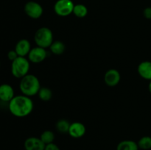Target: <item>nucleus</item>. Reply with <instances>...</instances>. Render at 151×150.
Wrapping results in <instances>:
<instances>
[{
    "mask_svg": "<svg viewBox=\"0 0 151 150\" xmlns=\"http://www.w3.org/2000/svg\"><path fill=\"white\" fill-rule=\"evenodd\" d=\"M44 150H60V149L57 144H54V143H52V144H47V145L45 146Z\"/></svg>",
    "mask_w": 151,
    "mask_h": 150,
    "instance_id": "22",
    "label": "nucleus"
},
{
    "mask_svg": "<svg viewBox=\"0 0 151 150\" xmlns=\"http://www.w3.org/2000/svg\"><path fill=\"white\" fill-rule=\"evenodd\" d=\"M9 110L14 116L23 118L29 116L33 110V101L25 95L15 96L9 102Z\"/></svg>",
    "mask_w": 151,
    "mask_h": 150,
    "instance_id": "1",
    "label": "nucleus"
},
{
    "mask_svg": "<svg viewBox=\"0 0 151 150\" xmlns=\"http://www.w3.org/2000/svg\"><path fill=\"white\" fill-rule=\"evenodd\" d=\"M139 148L142 150H150L151 149V137L143 136L137 142Z\"/></svg>",
    "mask_w": 151,
    "mask_h": 150,
    "instance_id": "20",
    "label": "nucleus"
},
{
    "mask_svg": "<svg viewBox=\"0 0 151 150\" xmlns=\"http://www.w3.org/2000/svg\"><path fill=\"white\" fill-rule=\"evenodd\" d=\"M38 96L40 99L42 101H48L51 100L52 97V91L47 87H42L40 88L38 93Z\"/></svg>",
    "mask_w": 151,
    "mask_h": 150,
    "instance_id": "17",
    "label": "nucleus"
},
{
    "mask_svg": "<svg viewBox=\"0 0 151 150\" xmlns=\"http://www.w3.org/2000/svg\"><path fill=\"white\" fill-rule=\"evenodd\" d=\"M74 7L72 0H58L54 5V10L58 16L66 17L73 13Z\"/></svg>",
    "mask_w": 151,
    "mask_h": 150,
    "instance_id": "5",
    "label": "nucleus"
},
{
    "mask_svg": "<svg viewBox=\"0 0 151 150\" xmlns=\"http://www.w3.org/2000/svg\"><path fill=\"white\" fill-rule=\"evenodd\" d=\"M139 75L147 80H151V61H143L139 64L137 68Z\"/></svg>",
    "mask_w": 151,
    "mask_h": 150,
    "instance_id": "13",
    "label": "nucleus"
},
{
    "mask_svg": "<svg viewBox=\"0 0 151 150\" xmlns=\"http://www.w3.org/2000/svg\"><path fill=\"white\" fill-rule=\"evenodd\" d=\"M40 138L42 141L45 145L49 144H52L54 142L55 140V134L51 130H45L41 134Z\"/></svg>",
    "mask_w": 151,
    "mask_h": 150,
    "instance_id": "19",
    "label": "nucleus"
},
{
    "mask_svg": "<svg viewBox=\"0 0 151 150\" xmlns=\"http://www.w3.org/2000/svg\"><path fill=\"white\" fill-rule=\"evenodd\" d=\"M71 124L66 119H60L56 123V129L60 133H68Z\"/></svg>",
    "mask_w": 151,
    "mask_h": 150,
    "instance_id": "18",
    "label": "nucleus"
},
{
    "mask_svg": "<svg viewBox=\"0 0 151 150\" xmlns=\"http://www.w3.org/2000/svg\"><path fill=\"white\" fill-rule=\"evenodd\" d=\"M31 50V44L27 39L19 40L16 44L15 51L19 57H26L28 55Z\"/></svg>",
    "mask_w": 151,
    "mask_h": 150,
    "instance_id": "12",
    "label": "nucleus"
},
{
    "mask_svg": "<svg viewBox=\"0 0 151 150\" xmlns=\"http://www.w3.org/2000/svg\"><path fill=\"white\" fill-rule=\"evenodd\" d=\"M120 74L116 69H111L106 72L104 75L105 83L109 87H114L120 81Z\"/></svg>",
    "mask_w": 151,
    "mask_h": 150,
    "instance_id": "8",
    "label": "nucleus"
},
{
    "mask_svg": "<svg viewBox=\"0 0 151 150\" xmlns=\"http://www.w3.org/2000/svg\"><path fill=\"white\" fill-rule=\"evenodd\" d=\"M148 90H149V92L151 94V80L149 82V84H148Z\"/></svg>",
    "mask_w": 151,
    "mask_h": 150,
    "instance_id": "24",
    "label": "nucleus"
},
{
    "mask_svg": "<svg viewBox=\"0 0 151 150\" xmlns=\"http://www.w3.org/2000/svg\"><path fill=\"white\" fill-rule=\"evenodd\" d=\"M24 12L27 16L33 19H38L42 16L43 7L39 3L34 1H29L24 5Z\"/></svg>",
    "mask_w": 151,
    "mask_h": 150,
    "instance_id": "6",
    "label": "nucleus"
},
{
    "mask_svg": "<svg viewBox=\"0 0 151 150\" xmlns=\"http://www.w3.org/2000/svg\"><path fill=\"white\" fill-rule=\"evenodd\" d=\"M50 49L52 54L55 55H60L63 54L66 49L65 44L60 41H53L52 44L50 46Z\"/></svg>",
    "mask_w": 151,
    "mask_h": 150,
    "instance_id": "15",
    "label": "nucleus"
},
{
    "mask_svg": "<svg viewBox=\"0 0 151 150\" xmlns=\"http://www.w3.org/2000/svg\"><path fill=\"white\" fill-rule=\"evenodd\" d=\"M34 40L37 46L47 49L50 48L53 41V33L51 29L48 27L39 28L35 32L34 35Z\"/></svg>",
    "mask_w": 151,
    "mask_h": 150,
    "instance_id": "4",
    "label": "nucleus"
},
{
    "mask_svg": "<svg viewBox=\"0 0 151 150\" xmlns=\"http://www.w3.org/2000/svg\"><path fill=\"white\" fill-rule=\"evenodd\" d=\"M45 146L41 138L36 137H29L27 138L24 144L25 150H44Z\"/></svg>",
    "mask_w": 151,
    "mask_h": 150,
    "instance_id": "9",
    "label": "nucleus"
},
{
    "mask_svg": "<svg viewBox=\"0 0 151 150\" xmlns=\"http://www.w3.org/2000/svg\"><path fill=\"white\" fill-rule=\"evenodd\" d=\"M28 60L32 63H40L44 61L47 57V52L46 49L42 47L36 46L35 48L31 49L29 54H28Z\"/></svg>",
    "mask_w": 151,
    "mask_h": 150,
    "instance_id": "7",
    "label": "nucleus"
},
{
    "mask_svg": "<svg viewBox=\"0 0 151 150\" xmlns=\"http://www.w3.org/2000/svg\"><path fill=\"white\" fill-rule=\"evenodd\" d=\"M139 148L137 142L131 140H125L118 144L116 150H139Z\"/></svg>",
    "mask_w": 151,
    "mask_h": 150,
    "instance_id": "14",
    "label": "nucleus"
},
{
    "mask_svg": "<svg viewBox=\"0 0 151 150\" xmlns=\"http://www.w3.org/2000/svg\"><path fill=\"white\" fill-rule=\"evenodd\" d=\"M86 131V129L83 124L77 121L71 124L68 133L72 138H80L85 135Z\"/></svg>",
    "mask_w": 151,
    "mask_h": 150,
    "instance_id": "10",
    "label": "nucleus"
},
{
    "mask_svg": "<svg viewBox=\"0 0 151 150\" xmlns=\"http://www.w3.org/2000/svg\"><path fill=\"white\" fill-rule=\"evenodd\" d=\"M14 95V90L9 84H1L0 85V100L4 102H10Z\"/></svg>",
    "mask_w": 151,
    "mask_h": 150,
    "instance_id": "11",
    "label": "nucleus"
},
{
    "mask_svg": "<svg viewBox=\"0 0 151 150\" xmlns=\"http://www.w3.org/2000/svg\"><path fill=\"white\" fill-rule=\"evenodd\" d=\"M18 57H19V56L18 55V54L16 53V51H15V49L10 50V51H9L8 53H7V58L12 62H13V60H16Z\"/></svg>",
    "mask_w": 151,
    "mask_h": 150,
    "instance_id": "21",
    "label": "nucleus"
},
{
    "mask_svg": "<svg viewBox=\"0 0 151 150\" xmlns=\"http://www.w3.org/2000/svg\"><path fill=\"white\" fill-rule=\"evenodd\" d=\"M29 67V60L25 57H18L11 63V73L16 78L22 79L28 74Z\"/></svg>",
    "mask_w": 151,
    "mask_h": 150,
    "instance_id": "3",
    "label": "nucleus"
},
{
    "mask_svg": "<svg viewBox=\"0 0 151 150\" xmlns=\"http://www.w3.org/2000/svg\"><path fill=\"white\" fill-rule=\"evenodd\" d=\"M73 13L76 17L82 19V18L86 17L88 14V8L86 6L82 4H75V7L73 9Z\"/></svg>",
    "mask_w": 151,
    "mask_h": 150,
    "instance_id": "16",
    "label": "nucleus"
},
{
    "mask_svg": "<svg viewBox=\"0 0 151 150\" xmlns=\"http://www.w3.org/2000/svg\"><path fill=\"white\" fill-rule=\"evenodd\" d=\"M143 16L146 19H151V7H147L143 10Z\"/></svg>",
    "mask_w": 151,
    "mask_h": 150,
    "instance_id": "23",
    "label": "nucleus"
},
{
    "mask_svg": "<svg viewBox=\"0 0 151 150\" xmlns=\"http://www.w3.org/2000/svg\"><path fill=\"white\" fill-rule=\"evenodd\" d=\"M39 79L33 74H27L21 79L19 83V88L23 95L27 96H33L38 95V93L41 88Z\"/></svg>",
    "mask_w": 151,
    "mask_h": 150,
    "instance_id": "2",
    "label": "nucleus"
}]
</instances>
